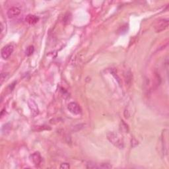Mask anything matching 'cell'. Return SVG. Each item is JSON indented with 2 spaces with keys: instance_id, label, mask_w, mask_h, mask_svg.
Segmentation results:
<instances>
[{
  "instance_id": "6da1fadb",
  "label": "cell",
  "mask_w": 169,
  "mask_h": 169,
  "mask_svg": "<svg viewBox=\"0 0 169 169\" xmlns=\"http://www.w3.org/2000/svg\"><path fill=\"white\" fill-rule=\"evenodd\" d=\"M107 138L111 144H112L115 147H118V149L124 148V141L118 133H116L114 131H109L107 133Z\"/></svg>"
},
{
  "instance_id": "7a4b0ae2",
  "label": "cell",
  "mask_w": 169,
  "mask_h": 169,
  "mask_svg": "<svg viewBox=\"0 0 169 169\" xmlns=\"http://www.w3.org/2000/svg\"><path fill=\"white\" fill-rule=\"evenodd\" d=\"M168 27V20L167 19H161L157 22L154 25V30L157 33H160L161 31L165 30Z\"/></svg>"
},
{
  "instance_id": "3957f363",
  "label": "cell",
  "mask_w": 169,
  "mask_h": 169,
  "mask_svg": "<svg viewBox=\"0 0 169 169\" xmlns=\"http://www.w3.org/2000/svg\"><path fill=\"white\" fill-rule=\"evenodd\" d=\"M13 50H14V48L12 45L9 44V45L5 46L1 49V57L4 59H8L11 56V54H12Z\"/></svg>"
},
{
  "instance_id": "277c9868",
  "label": "cell",
  "mask_w": 169,
  "mask_h": 169,
  "mask_svg": "<svg viewBox=\"0 0 169 169\" xmlns=\"http://www.w3.org/2000/svg\"><path fill=\"white\" fill-rule=\"evenodd\" d=\"M67 108L69 111L73 114H79L81 112V107H80L79 105L76 102H71L70 103H69V104L67 106Z\"/></svg>"
},
{
  "instance_id": "5b68a950",
  "label": "cell",
  "mask_w": 169,
  "mask_h": 169,
  "mask_svg": "<svg viewBox=\"0 0 169 169\" xmlns=\"http://www.w3.org/2000/svg\"><path fill=\"white\" fill-rule=\"evenodd\" d=\"M28 107H29L30 110H31V112H32L33 115L34 116L38 115L39 113V109H38V105H37L36 103L34 102V100L33 99L28 100Z\"/></svg>"
},
{
  "instance_id": "8992f818",
  "label": "cell",
  "mask_w": 169,
  "mask_h": 169,
  "mask_svg": "<svg viewBox=\"0 0 169 169\" xmlns=\"http://www.w3.org/2000/svg\"><path fill=\"white\" fill-rule=\"evenodd\" d=\"M21 13V9L17 7H12L7 11V16L9 18H14Z\"/></svg>"
},
{
  "instance_id": "52a82bcc",
  "label": "cell",
  "mask_w": 169,
  "mask_h": 169,
  "mask_svg": "<svg viewBox=\"0 0 169 169\" xmlns=\"http://www.w3.org/2000/svg\"><path fill=\"white\" fill-rule=\"evenodd\" d=\"M31 161H33L34 165L36 166H38L41 164L42 162V157L38 152H35L33 153L30 155Z\"/></svg>"
},
{
  "instance_id": "ba28073f",
  "label": "cell",
  "mask_w": 169,
  "mask_h": 169,
  "mask_svg": "<svg viewBox=\"0 0 169 169\" xmlns=\"http://www.w3.org/2000/svg\"><path fill=\"white\" fill-rule=\"evenodd\" d=\"M38 20H39V18L38 17L33 15H28L25 18L26 22H28V23L30 25L36 24V22L38 21Z\"/></svg>"
},
{
  "instance_id": "9c48e42d",
  "label": "cell",
  "mask_w": 169,
  "mask_h": 169,
  "mask_svg": "<svg viewBox=\"0 0 169 169\" xmlns=\"http://www.w3.org/2000/svg\"><path fill=\"white\" fill-rule=\"evenodd\" d=\"M34 51V48L33 46H29L26 50V55L27 56H30L32 55Z\"/></svg>"
},
{
  "instance_id": "30bf717a",
  "label": "cell",
  "mask_w": 169,
  "mask_h": 169,
  "mask_svg": "<svg viewBox=\"0 0 169 169\" xmlns=\"http://www.w3.org/2000/svg\"><path fill=\"white\" fill-rule=\"evenodd\" d=\"M71 19V14L67 13L66 15L64 16V20H63V21H64V22L65 24H67V23H70Z\"/></svg>"
},
{
  "instance_id": "8fae6325",
  "label": "cell",
  "mask_w": 169,
  "mask_h": 169,
  "mask_svg": "<svg viewBox=\"0 0 169 169\" xmlns=\"http://www.w3.org/2000/svg\"><path fill=\"white\" fill-rule=\"evenodd\" d=\"M111 168L112 166L110 165L109 164H107V163H102V164H100L99 166V168Z\"/></svg>"
},
{
  "instance_id": "7c38bea8",
  "label": "cell",
  "mask_w": 169,
  "mask_h": 169,
  "mask_svg": "<svg viewBox=\"0 0 169 169\" xmlns=\"http://www.w3.org/2000/svg\"><path fill=\"white\" fill-rule=\"evenodd\" d=\"M8 75V74L7 73H2L1 74V77H0V79H1V83H2L4 82V80L6 78L7 76Z\"/></svg>"
},
{
  "instance_id": "4fadbf2b",
  "label": "cell",
  "mask_w": 169,
  "mask_h": 169,
  "mask_svg": "<svg viewBox=\"0 0 169 169\" xmlns=\"http://www.w3.org/2000/svg\"><path fill=\"white\" fill-rule=\"evenodd\" d=\"M60 168H64V169H67L70 168V165L68 163H63V164L61 165L60 166Z\"/></svg>"
},
{
  "instance_id": "5bb4252c",
  "label": "cell",
  "mask_w": 169,
  "mask_h": 169,
  "mask_svg": "<svg viewBox=\"0 0 169 169\" xmlns=\"http://www.w3.org/2000/svg\"><path fill=\"white\" fill-rule=\"evenodd\" d=\"M137 145H138V142H137L135 139H133L131 140V146H132L133 147H135Z\"/></svg>"
}]
</instances>
